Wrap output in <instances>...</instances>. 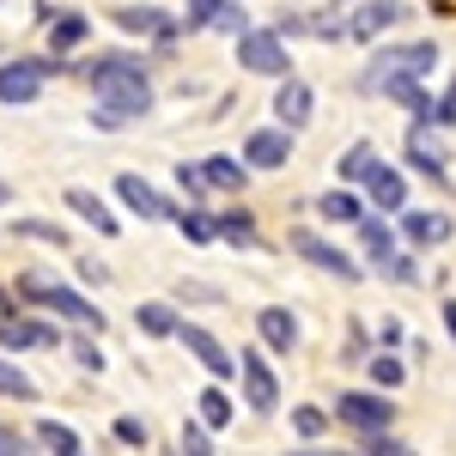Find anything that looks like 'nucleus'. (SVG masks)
Masks as SVG:
<instances>
[{
  "instance_id": "nucleus-1",
  "label": "nucleus",
  "mask_w": 456,
  "mask_h": 456,
  "mask_svg": "<svg viewBox=\"0 0 456 456\" xmlns=\"http://www.w3.org/2000/svg\"><path fill=\"white\" fill-rule=\"evenodd\" d=\"M79 79L98 92V110H92V128H128L152 110V79H146V55H92L79 61Z\"/></svg>"
},
{
  "instance_id": "nucleus-2",
  "label": "nucleus",
  "mask_w": 456,
  "mask_h": 456,
  "mask_svg": "<svg viewBox=\"0 0 456 456\" xmlns=\"http://www.w3.org/2000/svg\"><path fill=\"white\" fill-rule=\"evenodd\" d=\"M19 305H37V311H49V316H61V322H79V329H104V311L79 292V286H68V281H49L43 268H31V274H19Z\"/></svg>"
},
{
  "instance_id": "nucleus-3",
  "label": "nucleus",
  "mask_w": 456,
  "mask_h": 456,
  "mask_svg": "<svg viewBox=\"0 0 456 456\" xmlns=\"http://www.w3.org/2000/svg\"><path fill=\"white\" fill-rule=\"evenodd\" d=\"M49 73H61V55H19V61H0V104L6 110H25L43 98V86H49Z\"/></svg>"
},
{
  "instance_id": "nucleus-4",
  "label": "nucleus",
  "mask_w": 456,
  "mask_h": 456,
  "mask_svg": "<svg viewBox=\"0 0 456 456\" xmlns=\"http://www.w3.org/2000/svg\"><path fill=\"white\" fill-rule=\"evenodd\" d=\"M286 249L292 256H305L316 274H335L341 286H353V281H365V262H353L341 244H329L322 232H311V225H298V232H286Z\"/></svg>"
},
{
  "instance_id": "nucleus-5",
  "label": "nucleus",
  "mask_w": 456,
  "mask_h": 456,
  "mask_svg": "<svg viewBox=\"0 0 456 456\" xmlns=\"http://www.w3.org/2000/svg\"><path fill=\"white\" fill-rule=\"evenodd\" d=\"M238 384H244V402H249L256 420H268V414L281 408V371H274L268 347H244L238 353Z\"/></svg>"
},
{
  "instance_id": "nucleus-6",
  "label": "nucleus",
  "mask_w": 456,
  "mask_h": 456,
  "mask_svg": "<svg viewBox=\"0 0 456 456\" xmlns=\"http://www.w3.org/2000/svg\"><path fill=\"white\" fill-rule=\"evenodd\" d=\"M238 43V68L244 73H262V79H281V73H292V55H286V37L268 25V31H256V25H244V31L232 37Z\"/></svg>"
},
{
  "instance_id": "nucleus-7",
  "label": "nucleus",
  "mask_w": 456,
  "mask_h": 456,
  "mask_svg": "<svg viewBox=\"0 0 456 456\" xmlns=\"http://www.w3.org/2000/svg\"><path fill=\"white\" fill-rule=\"evenodd\" d=\"M329 420H341L347 432H371V426H389L395 420V402H384V389H341L329 402Z\"/></svg>"
},
{
  "instance_id": "nucleus-8",
  "label": "nucleus",
  "mask_w": 456,
  "mask_h": 456,
  "mask_svg": "<svg viewBox=\"0 0 456 456\" xmlns=\"http://www.w3.org/2000/svg\"><path fill=\"white\" fill-rule=\"evenodd\" d=\"M43 347H61V329L49 311H12L0 316V353H43Z\"/></svg>"
},
{
  "instance_id": "nucleus-9",
  "label": "nucleus",
  "mask_w": 456,
  "mask_h": 456,
  "mask_svg": "<svg viewBox=\"0 0 456 456\" xmlns=\"http://www.w3.org/2000/svg\"><path fill=\"white\" fill-rule=\"evenodd\" d=\"M402 159H408V171L432 176V183H444V176H451V146H444V134H438L432 122H414V128H408Z\"/></svg>"
},
{
  "instance_id": "nucleus-10",
  "label": "nucleus",
  "mask_w": 456,
  "mask_h": 456,
  "mask_svg": "<svg viewBox=\"0 0 456 456\" xmlns=\"http://www.w3.org/2000/svg\"><path fill=\"white\" fill-rule=\"evenodd\" d=\"M176 341L189 347V359H195L208 378H219V384H232V378H238V353L219 347V335H213V329H201V322H176Z\"/></svg>"
},
{
  "instance_id": "nucleus-11",
  "label": "nucleus",
  "mask_w": 456,
  "mask_h": 456,
  "mask_svg": "<svg viewBox=\"0 0 456 456\" xmlns=\"http://www.w3.org/2000/svg\"><path fill=\"white\" fill-rule=\"evenodd\" d=\"M451 213L444 208H402L395 213V238L408 249H438V244H451Z\"/></svg>"
},
{
  "instance_id": "nucleus-12",
  "label": "nucleus",
  "mask_w": 456,
  "mask_h": 456,
  "mask_svg": "<svg viewBox=\"0 0 456 456\" xmlns=\"http://www.w3.org/2000/svg\"><path fill=\"white\" fill-rule=\"evenodd\" d=\"M292 146H298V134L281 128V122H268V128L244 134V165L249 171H286L292 165Z\"/></svg>"
},
{
  "instance_id": "nucleus-13",
  "label": "nucleus",
  "mask_w": 456,
  "mask_h": 456,
  "mask_svg": "<svg viewBox=\"0 0 456 456\" xmlns=\"http://www.w3.org/2000/svg\"><path fill=\"white\" fill-rule=\"evenodd\" d=\"M359 195H365V208H378V213H389V219H395V213L408 208V171H395V165H384V159H378L371 171L359 176Z\"/></svg>"
},
{
  "instance_id": "nucleus-14",
  "label": "nucleus",
  "mask_w": 456,
  "mask_h": 456,
  "mask_svg": "<svg viewBox=\"0 0 456 456\" xmlns=\"http://www.w3.org/2000/svg\"><path fill=\"white\" fill-rule=\"evenodd\" d=\"M268 110H274L281 128L298 134V128H311V116H316V92L298 79V73H281V79H274V104H268Z\"/></svg>"
},
{
  "instance_id": "nucleus-15",
  "label": "nucleus",
  "mask_w": 456,
  "mask_h": 456,
  "mask_svg": "<svg viewBox=\"0 0 456 456\" xmlns=\"http://www.w3.org/2000/svg\"><path fill=\"white\" fill-rule=\"evenodd\" d=\"M402 19H408V6H402V0H359V6H353V19H341V25H347L353 43H378V37L395 31Z\"/></svg>"
},
{
  "instance_id": "nucleus-16",
  "label": "nucleus",
  "mask_w": 456,
  "mask_h": 456,
  "mask_svg": "<svg viewBox=\"0 0 456 456\" xmlns=\"http://www.w3.org/2000/svg\"><path fill=\"white\" fill-rule=\"evenodd\" d=\"M353 232H359V249H365V274H378V268L389 262V249L402 244V238H395V219L378 213V208L359 213V219H353Z\"/></svg>"
},
{
  "instance_id": "nucleus-17",
  "label": "nucleus",
  "mask_w": 456,
  "mask_h": 456,
  "mask_svg": "<svg viewBox=\"0 0 456 456\" xmlns=\"http://www.w3.org/2000/svg\"><path fill=\"white\" fill-rule=\"evenodd\" d=\"M183 25L189 31H219V37H238L249 25V12L238 0H189L183 6Z\"/></svg>"
},
{
  "instance_id": "nucleus-18",
  "label": "nucleus",
  "mask_w": 456,
  "mask_h": 456,
  "mask_svg": "<svg viewBox=\"0 0 456 456\" xmlns=\"http://www.w3.org/2000/svg\"><path fill=\"white\" fill-rule=\"evenodd\" d=\"M110 19H116V31H128V37H152L159 49H171V43H176V19H171V12H159V6H116Z\"/></svg>"
},
{
  "instance_id": "nucleus-19",
  "label": "nucleus",
  "mask_w": 456,
  "mask_h": 456,
  "mask_svg": "<svg viewBox=\"0 0 456 456\" xmlns=\"http://www.w3.org/2000/svg\"><path fill=\"white\" fill-rule=\"evenodd\" d=\"M116 201L134 213V219H171V208H176V201H165V195H159L146 176H134V171L116 176Z\"/></svg>"
},
{
  "instance_id": "nucleus-20",
  "label": "nucleus",
  "mask_w": 456,
  "mask_h": 456,
  "mask_svg": "<svg viewBox=\"0 0 456 456\" xmlns=\"http://www.w3.org/2000/svg\"><path fill=\"white\" fill-rule=\"evenodd\" d=\"M256 335H262L268 353H298V316L286 311V305H262L256 311Z\"/></svg>"
},
{
  "instance_id": "nucleus-21",
  "label": "nucleus",
  "mask_w": 456,
  "mask_h": 456,
  "mask_svg": "<svg viewBox=\"0 0 456 456\" xmlns=\"http://www.w3.org/2000/svg\"><path fill=\"white\" fill-rule=\"evenodd\" d=\"M378 92H384L389 104H402L408 116H414V122H432V92H426V79H420V73H389Z\"/></svg>"
},
{
  "instance_id": "nucleus-22",
  "label": "nucleus",
  "mask_w": 456,
  "mask_h": 456,
  "mask_svg": "<svg viewBox=\"0 0 456 456\" xmlns=\"http://www.w3.org/2000/svg\"><path fill=\"white\" fill-rule=\"evenodd\" d=\"M61 201H68V213L79 219V225H92L98 238H116V232H122V219H116V213L104 208V195H92V189H79V183H73Z\"/></svg>"
},
{
  "instance_id": "nucleus-23",
  "label": "nucleus",
  "mask_w": 456,
  "mask_h": 456,
  "mask_svg": "<svg viewBox=\"0 0 456 456\" xmlns=\"http://www.w3.org/2000/svg\"><path fill=\"white\" fill-rule=\"evenodd\" d=\"M359 213H365L359 183H335V189H322V195H316V219H322V225H353Z\"/></svg>"
},
{
  "instance_id": "nucleus-24",
  "label": "nucleus",
  "mask_w": 456,
  "mask_h": 456,
  "mask_svg": "<svg viewBox=\"0 0 456 456\" xmlns=\"http://www.w3.org/2000/svg\"><path fill=\"white\" fill-rule=\"evenodd\" d=\"M201 183L219 189V195H244L249 165H244V159H232V152H213V159H201Z\"/></svg>"
},
{
  "instance_id": "nucleus-25",
  "label": "nucleus",
  "mask_w": 456,
  "mask_h": 456,
  "mask_svg": "<svg viewBox=\"0 0 456 456\" xmlns=\"http://www.w3.org/2000/svg\"><path fill=\"white\" fill-rule=\"evenodd\" d=\"M176 305L171 298H146V305H134V329H141L146 341H176Z\"/></svg>"
},
{
  "instance_id": "nucleus-26",
  "label": "nucleus",
  "mask_w": 456,
  "mask_h": 456,
  "mask_svg": "<svg viewBox=\"0 0 456 456\" xmlns=\"http://www.w3.org/2000/svg\"><path fill=\"white\" fill-rule=\"evenodd\" d=\"M92 37V12H49V55H73Z\"/></svg>"
},
{
  "instance_id": "nucleus-27",
  "label": "nucleus",
  "mask_w": 456,
  "mask_h": 456,
  "mask_svg": "<svg viewBox=\"0 0 456 456\" xmlns=\"http://www.w3.org/2000/svg\"><path fill=\"white\" fill-rule=\"evenodd\" d=\"M195 420L208 426V432H225V426L238 420V402L225 395V384H219V378H213V384L195 395Z\"/></svg>"
},
{
  "instance_id": "nucleus-28",
  "label": "nucleus",
  "mask_w": 456,
  "mask_h": 456,
  "mask_svg": "<svg viewBox=\"0 0 456 456\" xmlns=\"http://www.w3.org/2000/svg\"><path fill=\"white\" fill-rule=\"evenodd\" d=\"M389 73H408V61H402V43H371V61L359 68V92H378Z\"/></svg>"
},
{
  "instance_id": "nucleus-29",
  "label": "nucleus",
  "mask_w": 456,
  "mask_h": 456,
  "mask_svg": "<svg viewBox=\"0 0 456 456\" xmlns=\"http://www.w3.org/2000/svg\"><path fill=\"white\" fill-rule=\"evenodd\" d=\"M365 371H371V384L384 389V395L408 384V359H395V347H371L365 353Z\"/></svg>"
},
{
  "instance_id": "nucleus-30",
  "label": "nucleus",
  "mask_w": 456,
  "mask_h": 456,
  "mask_svg": "<svg viewBox=\"0 0 456 456\" xmlns=\"http://www.w3.org/2000/svg\"><path fill=\"white\" fill-rule=\"evenodd\" d=\"M213 232H219L225 244H238V249H256V213L249 208H225L219 219H213Z\"/></svg>"
},
{
  "instance_id": "nucleus-31",
  "label": "nucleus",
  "mask_w": 456,
  "mask_h": 456,
  "mask_svg": "<svg viewBox=\"0 0 456 456\" xmlns=\"http://www.w3.org/2000/svg\"><path fill=\"white\" fill-rule=\"evenodd\" d=\"M31 444H43L49 456H79V432H73L68 420H37Z\"/></svg>"
},
{
  "instance_id": "nucleus-32",
  "label": "nucleus",
  "mask_w": 456,
  "mask_h": 456,
  "mask_svg": "<svg viewBox=\"0 0 456 456\" xmlns=\"http://www.w3.org/2000/svg\"><path fill=\"white\" fill-rule=\"evenodd\" d=\"M384 281H395V286H420V249H408V244H395L389 249V262L378 268Z\"/></svg>"
},
{
  "instance_id": "nucleus-33",
  "label": "nucleus",
  "mask_w": 456,
  "mask_h": 456,
  "mask_svg": "<svg viewBox=\"0 0 456 456\" xmlns=\"http://www.w3.org/2000/svg\"><path fill=\"white\" fill-rule=\"evenodd\" d=\"M171 225L189 244H213V238H219V232H213V213H201V208H171Z\"/></svg>"
},
{
  "instance_id": "nucleus-34",
  "label": "nucleus",
  "mask_w": 456,
  "mask_h": 456,
  "mask_svg": "<svg viewBox=\"0 0 456 456\" xmlns=\"http://www.w3.org/2000/svg\"><path fill=\"white\" fill-rule=\"evenodd\" d=\"M0 395H6V402H37L31 371H25V365H12L6 353H0Z\"/></svg>"
},
{
  "instance_id": "nucleus-35",
  "label": "nucleus",
  "mask_w": 456,
  "mask_h": 456,
  "mask_svg": "<svg viewBox=\"0 0 456 456\" xmlns=\"http://www.w3.org/2000/svg\"><path fill=\"white\" fill-rule=\"evenodd\" d=\"M365 456H408V444L395 438V426H371V432H353Z\"/></svg>"
},
{
  "instance_id": "nucleus-36",
  "label": "nucleus",
  "mask_w": 456,
  "mask_h": 456,
  "mask_svg": "<svg viewBox=\"0 0 456 456\" xmlns=\"http://www.w3.org/2000/svg\"><path fill=\"white\" fill-rule=\"evenodd\" d=\"M378 159H384V152H378V146H371V141H353L347 152H341V183H359V176L371 171Z\"/></svg>"
},
{
  "instance_id": "nucleus-37",
  "label": "nucleus",
  "mask_w": 456,
  "mask_h": 456,
  "mask_svg": "<svg viewBox=\"0 0 456 456\" xmlns=\"http://www.w3.org/2000/svg\"><path fill=\"white\" fill-rule=\"evenodd\" d=\"M402 61H408V73L432 79V73H438V43H432V37H420V43H402Z\"/></svg>"
},
{
  "instance_id": "nucleus-38",
  "label": "nucleus",
  "mask_w": 456,
  "mask_h": 456,
  "mask_svg": "<svg viewBox=\"0 0 456 456\" xmlns=\"http://www.w3.org/2000/svg\"><path fill=\"white\" fill-rule=\"evenodd\" d=\"M110 432H116V444H128V451H146V444H152V426H146L141 414H116Z\"/></svg>"
},
{
  "instance_id": "nucleus-39",
  "label": "nucleus",
  "mask_w": 456,
  "mask_h": 456,
  "mask_svg": "<svg viewBox=\"0 0 456 456\" xmlns=\"http://www.w3.org/2000/svg\"><path fill=\"white\" fill-rule=\"evenodd\" d=\"M68 347H73V365H79V371H92V378L104 371V347H98V335H92V329H86V335H73Z\"/></svg>"
},
{
  "instance_id": "nucleus-40",
  "label": "nucleus",
  "mask_w": 456,
  "mask_h": 456,
  "mask_svg": "<svg viewBox=\"0 0 456 456\" xmlns=\"http://www.w3.org/2000/svg\"><path fill=\"white\" fill-rule=\"evenodd\" d=\"M292 432H298L305 444H316V438L329 432V408H292Z\"/></svg>"
},
{
  "instance_id": "nucleus-41",
  "label": "nucleus",
  "mask_w": 456,
  "mask_h": 456,
  "mask_svg": "<svg viewBox=\"0 0 456 456\" xmlns=\"http://www.w3.org/2000/svg\"><path fill=\"white\" fill-rule=\"evenodd\" d=\"M12 232H19V238H31V244H55V249L68 244V232H61L55 219H19Z\"/></svg>"
},
{
  "instance_id": "nucleus-42",
  "label": "nucleus",
  "mask_w": 456,
  "mask_h": 456,
  "mask_svg": "<svg viewBox=\"0 0 456 456\" xmlns=\"http://www.w3.org/2000/svg\"><path fill=\"white\" fill-rule=\"evenodd\" d=\"M176 444H183L189 456H208V451H213V432H208L201 420H183V432H176Z\"/></svg>"
},
{
  "instance_id": "nucleus-43",
  "label": "nucleus",
  "mask_w": 456,
  "mask_h": 456,
  "mask_svg": "<svg viewBox=\"0 0 456 456\" xmlns=\"http://www.w3.org/2000/svg\"><path fill=\"white\" fill-rule=\"evenodd\" d=\"M456 122V79H444V92L432 98V128H451Z\"/></svg>"
},
{
  "instance_id": "nucleus-44",
  "label": "nucleus",
  "mask_w": 456,
  "mask_h": 456,
  "mask_svg": "<svg viewBox=\"0 0 456 456\" xmlns=\"http://www.w3.org/2000/svg\"><path fill=\"white\" fill-rule=\"evenodd\" d=\"M365 353H371V335H365V322H347V365H365Z\"/></svg>"
},
{
  "instance_id": "nucleus-45",
  "label": "nucleus",
  "mask_w": 456,
  "mask_h": 456,
  "mask_svg": "<svg viewBox=\"0 0 456 456\" xmlns=\"http://www.w3.org/2000/svg\"><path fill=\"white\" fill-rule=\"evenodd\" d=\"M25 451H31V438H25L19 426H6V420H0V456H25Z\"/></svg>"
},
{
  "instance_id": "nucleus-46",
  "label": "nucleus",
  "mask_w": 456,
  "mask_h": 456,
  "mask_svg": "<svg viewBox=\"0 0 456 456\" xmlns=\"http://www.w3.org/2000/svg\"><path fill=\"white\" fill-rule=\"evenodd\" d=\"M176 183H183L189 201H201V189H208V183H201V165H176Z\"/></svg>"
},
{
  "instance_id": "nucleus-47",
  "label": "nucleus",
  "mask_w": 456,
  "mask_h": 456,
  "mask_svg": "<svg viewBox=\"0 0 456 456\" xmlns=\"http://www.w3.org/2000/svg\"><path fill=\"white\" fill-rule=\"evenodd\" d=\"M402 341H408V329H402L395 316H384V322H378V347H402Z\"/></svg>"
},
{
  "instance_id": "nucleus-48",
  "label": "nucleus",
  "mask_w": 456,
  "mask_h": 456,
  "mask_svg": "<svg viewBox=\"0 0 456 456\" xmlns=\"http://www.w3.org/2000/svg\"><path fill=\"white\" fill-rule=\"evenodd\" d=\"M176 298H183V305H189V298H201V305H219V292H213V286H201V281H183V286H176Z\"/></svg>"
},
{
  "instance_id": "nucleus-49",
  "label": "nucleus",
  "mask_w": 456,
  "mask_h": 456,
  "mask_svg": "<svg viewBox=\"0 0 456 456\" xmlns=\"http://www.w3.org/2000/svg\"><path fill=\"white\" fill-rule=\"evenodd\" d=\"M79 281L86 286H104L110 274H104V262H92V256H79Z\"/></svg>"
},
{
  "instance_id": "nucleus-50",
  "label": "nucleus",
  "mask_w": 456,
  "mask_h": 456,
  "mask_svg": "<svg viewBox=\"0 0 456 456\" xmlns=\"http://www.w3.org/2000/svg\"><path fill=\"white\" fill-rule=\"evenodd\" d=\"M274 31H281V37H305V31H311V19H298V12H286V19L274 25Z\"/></svg>"
},
{
  "instance_id": "nucleus-51",
  "label": "nucleus",
  "mask_w": 456,
  "mask_h": 456,
  "mask_svg": "<svg viewBox=\"0 0 456 456\" xmlns=\"http://www.w3.org/2000/svg\"><path fill=\"white\" fill-rule=\"evenodd\" d=\"M438 316H444V335H451V347H456V298H444V305H438Z\"/></svg>"
},
{
  "instance_id": "nucleus-52",
  "label": "nucleus",
  "mask_w": 456,
  "mask_h": 456,
  "mask_svg": "<svg viewBox=\"0 0 456 456\" xmlns=\"http://www.w3.org/2000/svg\"><path fill=\"white\" fill-rule=\"evenodd\" d=\"M12 311H25V305H19V292H12V286H0V316H12Z\"/></svg>"
},
{
  "instance_id": "nucleus-53",
  "label": "nucleus",
  "mask_w": 456,
  "mask_h": 456,
  "mask_svg": "<svg viewBox=\"0 0 456 456\" xmlns=\"http://www.w3.org/2000/svg\"><path fill=\"white\" fill-rule=\"evenodd\" d=\"M6 201H12V183H6V176H0V208H6Z\"/></svg>"
},
{
  "instance_id": "nucleus-54",
  "label": "nucleus",
  "mask_w": 456,
  "mask_h": 456,
  "mask_svg": "<svg viewBox=\"0 0 456 456\" xmlns=\"http://www.w3.org/2000/svg\"><path fill=\"white\" fill-rule=\"evenodd\" d=\"M329 6H347V0H329Z\"/></svg>"
}]
</instances>
